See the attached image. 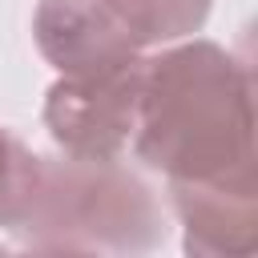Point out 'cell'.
<instances>
[{
  "label": "cell",
  "instance_id": "cell-1",
  "mask_svg": "<svg viewBox=\"0 0 258 258\" xmlns=\"http://www.w3.org/2000/svg\"><path fill=\"white\" fill-rule=\"evenodd\" d=\"M141 165L165 181H214L254 173L250 64L214 40H185L145 60L133 133Z\"/></svg>",
  "mask_w": 258,
  "mask_h": 258
},
{
  "label": "cell",
  "instance_id": "cell-2",
  "mask_svg": "<svg viewBox=\"0 0 258 258\" xmlns=\"http://www.w3.org/2000/svg\"><path fill=\"white\" fill-rule=\"evenodd\" d=\"M36 254H149L165 242L153 185L121 157H40L28 202L8 230Z\"/></svg>",
  "mask_w": 258,
  "mask_h": 258
},
{
  "label": "cell",
  "instance_id": "cell-3",
  "mask_svg": "<svg viewBox=\"0 0 258 258\" xmlns=\"http://www.w3.org/2000/svg\"><path fill=\"white\" fill-rule=\"evenodd\" d=\"M145 56L97 69L60 73L44 97V129L73 157H121L137 133Z\"/></svg>",
  "mask_w": 258,
  "mask_h": 258
},
{
  "label": "cell",
  "instance_id": "cell-4",
  "mask_svg": "<svg viewBox=\"0 0 258 258\" xmlns=\"http://www.w3.org/2000/svg\"><path fill=\"white\" fill-rule=\"evenodd\" d=\"M169 202L185 230V254L250 258L258 250V173L169 181Z\"/></svg>",
  "mask_w": 258,
  "mask_h": 258
},
{
  "label": "cell",
  "instance_id": "cell-5",
  "mask_svg": "<svg viewBox=\"0 0 258 258\" xmlns=\"http://www.w3.org/2000/svg\"><path fill=\"white\" fill-rule=\"evenodd\" d=\"M32 36L56 73H97L141 56L109 0H36Z\"/></svg>",
  "mask_w": 258,
  "mask_h": 258
},
{
  "label": "cell",
  "instance_id": "cell-6",
  "mask_svg": "<svg viewBox=\"0 0 258 258\" xmlns=\"http://www.w3.org/2000/svg\"><path fill=\"white\" fill-rule=\"evenodd\" d=\"M109 8L141 52L202 32L210 16V0H109Z\"/></svg>",
  "mask_w": 258,
  "mask_h": 258
},
{
  "label": "cell",
  "instance_id": "cell-7",
  "mask_svg": "<svg viewBox=\"0 0 258 258\" xmlns=\"http://www.w3.org/2000/svg\"><path fill=\"white\" fill-rule=\"evenodd\" d=\"M40 153H32L16 133L0 129V230H12L28 189H32V173H36Z\"/></svg>",
  "mask_w": 258,
  "mask_h": 258
}]
</instances>
